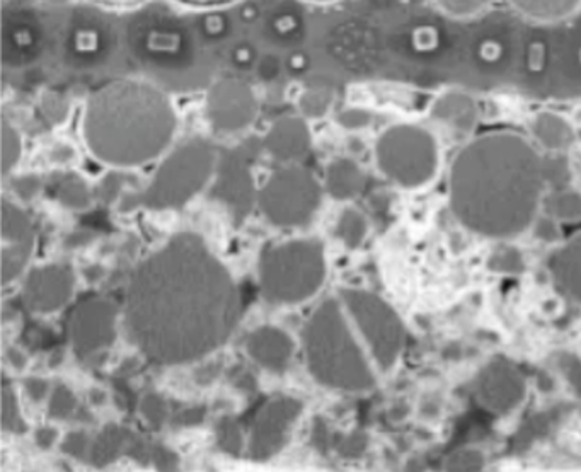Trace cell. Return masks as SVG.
<instances>
[{"mask_svg": "<svg viewBox=\"0 0 581 472\" xmlns=\"http://www.w3.org/2000/svg\"><path fill=\"white\" fill-rule=\"evenodd\" d=\"M239 315L234 280L194 234L176 235L143 261L127 292L130 338L166 365L213 352L231 337Z\"/></svg>", "mask_w": 581, "mask_h": 472, "instance_id": "cell-1", "label": "cell"}, {"mask_svg": "<svg viewBox=\"0 0 581 472\" xmlns=\"http://www.w3.org/2000/svg\"><path fill=\"white\" fill-rule=\"evenodd\" d=\"M544 162L538 147L519 133L474 137L450 164V210L474 234L517 238L544 202Z\"/></svg>", "mask_w": 581, "mask_h": 472, "instance_id": "cell-2", "label": "cell"}, {"mask_svg": "<svg viewBox=\"0 0 581 472\" xmlns=\"http://www.w3.org/2000/svg\"><path fill=\"white\" fill-rule=\"evenodd\" d=\"M180 127L172 99L143 79H114L89 94L81 135L89 154L113 169H132L164 155Z\"/></svg>", "mask_w": 581, "mask_h": 472, "instance_id": "cell-3", "label": "cell"}, {"mask_svg": "<svg viewBox=\"0 0 581 472\" xmlns=\"http://www.w3.org/2000/svg\"><path fill=\"white\" fill-rule=\"evenodd\" d=\"M309 369L321 384L341 391L363 392L375 385V374L351 334L340 304L325 301L304 331Z\"/></svg>", "mask_w": 581, "mask_h": 472, "instance_id": "cell-4", "label": "cell"}, {"mask_svg": "<svg viewBox=\"0 0 581 472\" xmlns=\"http://www.w3.org/2000/svg\"><path fill=\"white\" fill-rule=\"evenodd\" d=\"M373 161L385 180L402 190L432 187L443 164L439 137L417 123H395L377 137Z\"/></svg>", "mask_w": 581, "mask_h": 472, "instance_id": "cell-5", "label": "cell"}, {"mask_svg": "<svg viewBox=\"0 0 581 472\" xmlns=\"http://www.w3.org/2000/svg\"><path fill=\"white\" fill-rule=\"evenodd\" d=\"M220 155L206 139H191L169 152L140 193L149 209H180L207 187L219 169Z\"/></svg>", "mask_w": 581, "mask_h": 472, "instance_id": "cell-6", "label": "cell"}, {"mask_svg": "<svg viewBox=\"0 0 581 472\" xmlns=\"http://www.w3.org/2000/svg\"><path fill=\"white\" fill-rule=\"evenodd\" d=\"M260 271L268 301L295 304L314 295L324 282V250L314 239L278 245L263 254Z\"/></svg>", "mask_w": 581, "mask_h": 472, "instance_id": "cell-7", "label": "cell"}, {"mask_svg": "<svg viewBox=\"0 0 581 472\" xmlns=\"http://www.w3.org/2000/svg\"><path fill=\"white\" fill-rule=\"evenodd\" d=\"M321 183L300 164L277 169L258 194L264 215L277 225L309 222L321 205Z\"/></svg>", "mask_w": 581, "mask_h": 472, "instance_id": "cell-8", "label": "cell"}, {"mask_svg": "<svg viewBox=\"0 0 581 472\" xmlns=\"http://www.w3.org/2000/svg\"><path fill=\"white\" fill-rule=\"evenodd\" d=\"M341 299L369 343L377 365L385 372L391 370L404 348V324L398 312L381 297L363 290H343Z\"/></svg>", "mask_w": 581, "mask_h": 472, "instance_id": "cell-9", "label": "cell"}, {"mask_svg": "<svg viewBox=\"0 0 581 472\" xmlns=\"http://www.w3.org/2000/svg\"><path fill=\"white\" fill-rule=\"evenodd\" d=\"M206 114L216 133L244 132L260 114V99L254 88L242 79H220L207 91Z\"/></svg>", "mask_w": 581, "mask_h": 472, "instance_id": "cell-10", "label": "cell"}, {"mask_svg": "<svg viewBox=\"0 0 581 472\" xmlns=\"http://www.w3.org/2000/svg\"><path fill=\"white\" fill-rule=\"evenodd\" d=\"M475 395L488 411L507 416L515 413L527 400V382L513 363L497 359L483 366L475 378Z\"/></svg>", "mask_w": 581, "mask_h": 472, "instance_id": "cell-11", "label": "cell"}, {"mask_svg": "<svg viewBox=\"0 0 581 472\" xmlns=\"http://www.w3.org/2000/svg\"><path fill=\"white\" fill-rule=\"evenodd\" d=\"M302 413V403L293 398H277L258 413L252 426L249 454L252 461H268L282 451L293 421Z\"/></svg>", "mask_w": 581, "mask_h": 472, "instance_id": "cell-12", "label": "cell"}, {"mask_svg": "<svg viewBox=\"0 0 581 472\" xmlns=\"http://www.w3.org/2000/svg\"><path fill=\"white\" fill-rule=\"evenodd\" d=\"M114 321L117 308L104 299H92L79 305L70 319L73 352L79 356H88L101 348L110 347L117 337Z\"/></svg>", "mask_w": 581, "mask_h": 472, "instance_id": "cell-13", "label": "cell"}, {"mask_svg": "<svg viewBox=\"0 0 581 472\" xmlns=\"http://www.w3.org/2000/svg\"><path fill=\"white\" fill-rule=\"evenodd\" d=\"M30 217L4 200L2 203V282L9 283L24 270L33 253Z\"/></svg>", "mask_w": 581, "mask_h": 472, "instance_id": "cell-14", "label": "cell"}, {"mask_svg": "<svg viewBox=\"0 0 581 472\" xmlns=\"http://www.w3.org/2000/svg\"><path fill=\"white\" fill-rule=\"evenodd\" d=\"M72 290L73 275L70 268L62 264H48L31 271L22 299L28 309L44 314L63 308L72 297Z\"/></svg>", "mask_w": 581, "mask_h": 472, "instance_id": "cell-15", "label": "cell"}, {"mask_svg": "<svg viewBox=\"0 0 581 472\" xmlns=\"http://www.w3.org/2000/svg\"><path fill=\"white\" fill-rule=\"evenodd\" d=\"M264 151L280 164H302L312 151V133L304 117H282L263 140Z\"/></svg>", "mask_w": 581, "mask_h": 472, "instance_id": "cell-16", "label": "cell"}, {"mask_svg": "<svg viewBox=\"0 0 581 472\" xmlns=\"http://www.w3.org/2000/svg\"><path fill=\"white\" fill-rule=\"evenodd\" d=\"M478 101L462 89H447L435 96L428 108V118L455 139H469L479 123Z\"/></svg>", "mask_w": 581, "mask_h": 472, "instance_id": "cell-17", "label": "cell"}, {"mask_svg": "<svg viewBox=\"0 0 581 472\" xmlns=\"http://www.w3.org/2000/svg\"><path fill=\"white\" fill-rule=\"evenodd\" d=\"M216 197L227 203L234 215L236 222H241L254 203V183L249 172L248 161L241 155H227L220 159L217 169Z\"/></svg>", "mask_w": 581, "mask_h": 472, "instance_id": "cell-18", "label": "cell"}, {"mask_svg": "<svg viewBox=\"0 0 581 472\" xmlns=\"http://www.w3.org/2000/svg\"><path fill=\"white\" fill-rule=\"evenodd\" d=\"M532 143L549 154H563L577 142V132L570 118L558 111H539L529 121Z\"/></svg>", "mask_w": 581, "mask_h": 472, "instance_id": "cell-19", "label": "cell"}, {"mask_svg": "<svg viewBox=\"0 0 581 472\" xmlns=\"http://www.w3.org/2000/svg\"><path fill=\"white\" fill-rule=\"evenodd\" d=\"M248 352L264 369L282 372L292 359L293 341L278 328H261L249 337Z\"/></svg>", "mask_w": 581, "mask_h": 472, "instance_id": "cell-20", "label": "cell"}, {"mask_svg": "<svg viewBox=\"0 0 581 472\" xmlns=\"http://www.w3.org/2000/svg\"><path fill=\"white\" fill-rule=\"evenodd\" d=\"M549 268L558 289L581 302V235L555 251L549 261Z\"/></svg>", "mask_w": 581, "mask_h": 472, "instance_id": "cell-21", "label": "cell"}, {"mask_svg": "<svg viewBox=\"0 0 581 472\" xmlns=\"http://www.w3.org/2000/svg\"><path fill=\"white\" fill-rule=\"evenodd\" d=\"M367 177L359 162L338 158L325 168V191L340 202H348L365 190Z\"/></svg>", "mask_w": 581, "mask_h": 472, "instance_id": "cell-22", "label": "cell"}, {"mask_svg": "<svg viewBox=\"0 0 581 472\" xmlns=\"http://www.w3.org/2000/svg\"><path fill=\"white\" fill-rule=\"evenodd\" d=\"M507 2L522 18L539 24L564 21L581 9V0H507Z\"/></svg>", "mask_w": 581, "mask_h": 472, "instance_id": "cell-23", "label": "cell"}, {"mask_svg": "<svg viewBox=\"0 0 581 472\" xmlns=\"http://www.w3.org/2000/svg\"><path fill=\"white\" fill-rule=\"evenodd\" d=\"M136 440V433L118 425L104 426L103 432L96 436L89 451V461L94 465H107L120 458L123 452L129 454Z\"/></svg>", "mask_w": 581, "mask_h": 472, "instance_id": "cell-24", "label": "cell"}, {"mask_svg": "<svg viewBox=\"0 0 581 472\" xmlns=\"http://www.w3.org/2000/svg\"><path fill=\"white\" fill-rule=\"evenodd\" d=\"M50 188L57 200L69 209L84 210L91 205V190L78 172H56L50 180Z\"/></svg>", "mask_w": 581, "mask_h": 472, "instance_id": "cell-25", "label": "cell"}, {"mask_svg": "<svg viewBox=\"0 0 581 472\" xmlns=\"http://www.w3.org/2000/svg\"><path fill=\"white\" fill-rule=\"evenodd\" d=\"M544 212L558 222H578L581 220V193L571 188H555L544 197Z\"/></svg>", "mask_w": 581, "mask_h": 472, "instance_id": "cell-26", "label": "cell"}, {"mask_svg": "<svg viewBox=\"0 0 581 472\" xmlns=\"http://www.w3.org/2000/svg\"><path fill=\"white\" fill-rule=\"evenodd\" d=\"M334 92L330 86H311L299 98L300 117L305 120H321L333 107Z\"/></svg>", "mask_w": 581, "mask_h": 472, "instance_id": "cell-27", "label": "cell"}, {"mask_svg": "<svg viewBox=\"0 0 581 472\" xmlns=\"http://www.w3.org/2000/svg\"><path fill=\"white\" fill-rule=\"evenodd\" d=\"M337 232L348 248L355 250L365 241L369 223H367L365 215L360 213L359 210L347 209L341 213Z\"/></svg>", "mask_w": 581, "mask_h": 472, "instance_id": "cell-28", "label": "cell"}, {"mask_svg": "<svg viewBox=\"0 0 581 472\" xmlns=\"http://www.w3.org/2000/svg\"><path fill=\"white\" fill-rule=\"evenodd\" d=\"M487 268L497 275H520L525 270V260L513 245H500L488 258Z\"/></svg>", "mask_w": 581, "mask_h": 472, "instance_id": "cell-29", "label": "cell"}, {"mask_svg": "<svg viewBox=\"0 0 581 472\" xmlns=\"http://www.w3.org/2000/svg\"><path fill=\"white\" fill-rule=\"evenodd\" d=\"M2 174L8 177L9 172L19 164L22 158V137L19 130L12 125L11 121H2Z\"/></svg>", "mask_w": 581, "mask_h": 472, "instance_id": "cell-30", "label": "cell"}, {"mask_svg": "<svg viewBox=\"0 0 581 472\" xmlns=\"http://www.w3.org/2000/svg\"><path fill=\"white\" fill-rule=\"evenodd\" d=\"M494 0H433L440 12L453 19H471L483 14Z\"/></svg>", "mask_w": 581, "mask_h": 472, "instance_id": "cell-31", "label": "cell"}, {"mask_svg": "<svg viewBox=\"0 0 581 472\" xmlns=\"http://www.w3.org/2000/svg\"><path fill=\"white\" fill-rule=\"evenodd\" d=\"M40 113L48 125H62L69 118L70 101L60 92H44L40 99Z\"/></svg>", "mask_w": 581, "mask_h": 472, "instance_id": "cell-32", "label": "cell"}, {"mask_svg": "<svg viewBox=\"0 0 581 472\" xmlns=\"http://www.w3.org/2000/svg\"><path fill=\"white\" fill-rule=\"evenodd\" d=\"M2 429L11 433L27 432V425L19 411L14 391L8 385L2 389Z\"/></svg>", "mask_w": 581, "mask_h": 472, "instance_id": "cell-33", "label": "cell"}, {"mask_svg": "<svg viewBox=\"0 0 581 472\" xmlns=\"http://www.w3.org/2000/svg\"><path fill=\"white\" fill-rule=\"evenodd\" d=\"M217 443L227 454H241L244 440H242L241 430L232 418H223L217 426Z\"/></svg>", "mask_w": 581, "mask_h": 472, "instance_id": "cell-34", "label": "cell"}, {"mask_svg": "<svg viewBox=\"0 0 581 472\" xmlns=\"http://www.w3.org/2000/svg\"><path fill=\"white\" fill-rule=\"evenodd\" d=\"M338 125L347 132H362L372 125V111L362 107L344 108L337 117Z\"/></svg>", "mask_w": 581, "mask_h": 472, "instance_id": "cell-35", "label": "cell"}, {"mask_svg": "<svg viewBox=\"0 0 581 472\" xmlns=\"http://www.w3.org/2000/svg\"><path fill=\"white\" fill-rule=\"evenodd\" d=\"M76 408H78V400L73 392L67 385L57 384L52 392V400H50V416L56 420H67L72 416Z\"/></svg>", "mask_w": 581, "mask_h": 472, "instance_id": "cell-36", "label": "cell"}, {"mask_svg": "<svg viewBox=\"0 0 581 472\" xmlns=\"http://www.w3.org/2000/svg\"><path fill=\"white\" fill-rule=\"evenodd\" d=\"M140 411H142L143 418L149 421V425L152 429H161L164 425V421L168 420V404L156 392L146 394L142 403H140Z\"/></svg>", "mask_w": 581, "mask_h": 472, "instance_id": "cell-37", "label": "cell"}, {"mask_svg": "<svg viewBox=\"0 0 581 472\" xmlns=\"http://www.w3.org/2000/svg\"><path fill=\"white\" fill-rule=\"evenodd\" d=\"M555 366L560 370L564 381L571 389L581 395V359L574 353H560L555 356Z\"/></svg>", "mask_w": 581, "mask_h": 472, "instance_id": "cell-38", "label": "cell"}, {"mask_svg": "<svg viewBox=\"0 0 581 472\" xmlns=\"http://www.w3.org/2000/svg\"><path fill=\"white\" fill-rule=\"evenodd\" d=\"M129 178L124 177L120 169L108 172L103 180L99 181L98 188H96V194L101 198V202L111 203L120 197L121 190H123L124 183H129Z\"/></svg>", "mask_w": 581, "mask_h": 472, "instance_id": "cell-39", "label": "cell"}, {"mask_svg": "<svg viewBox=\"0 0 581 472\" xmlns=\"http://www.w3.org/2000/svg\"><path fill=\"white\" fill-rule=\"evenodd\" d=\"M530 228H532V235L544 244H558L561 241L560 222L548 213L535 217Z\"/></svg>", "mask_w": 581, "mask_h": 472, "instance_id": "cell-40", "label": "cell"}, {"mask_svg": "<svg viewBox=\"0 0 581 472\" xmlns=\"http://www.w3.org/2000/svg\"><path fill=\"white\" fill-rule=\"evenodd\" d=\"M367 443H369V440H367V436L363 435V433L355 432L351 433V435L343 436V439L338 440L337 442V449L338 452H340L343 458L347 459H357L360 458V455L365 452Z\"/></svg>", "mask_w": 581, "mask_h": 472, "instance_id": "cell-41", "label": "cell"}, {"mask_svg": "<svg viewBox=\"0 0 581 472\" xmlns=\"http://www.w3.org/2000/svg\"><path fill=\"white\" fill-rule=\"evenodd\" d=\"M12 190L22 200H33L43 190V180L38 174H24L12 180Z\"/></svg>", "mask_w": 581, "mask_h": 472, "instance_id": "cell-42", "label": "cell"}, {"mask_svg": "<svg viewBox=\"0 0 581 472\" xmlns=\"http://www.w3.org/2000/svg\"><path fill=\"white\" fill-rule=\"evenodd\" d=\"M62 451L76 459L84 458V455L91 451L88 435L82 432L69 433V435L66 436V440H63Z\"/></svg>", "mask_w": 581, "mask_h": 472, "instance_id": "cell-43", "label": "cell"}, {"mask_svg": "<svg viewBox=\"0 0 581 472\" xmlns=\"http://www.w3.org/2000/svg\"><path fill=\"white\" fill-rule=\"evenodd\" d=\"M152 462H154L156 468L158 469H164V471H172V469L178 468V462H180V459H178V455H176L174 451H171L169 446L156 445L154 449H152Z\"/></svg>", "mask_w": 581, "mask_h": 472, "instance_id": "cell-44", "label": "cell"}, {"mask_svg": "<svg viewBox=\"0 0 581 472\" xmlns=\"http://www.w3.org/2000/svg\"><path fill=\"white\" fill-rule=\"evenodd\" d=\"M312 445L319 452H325V449L330 446V429L322 418H315L314 425H312Z\"/></svg>", "mask_w": 581, "mask_h": 472, "instance_id": "cell-45", "label": "cell"}, {"mask_svg": "<svg viewBox=\"0 0 581 472\" xmlns=\"http://www.w3.org/2000/svg\"><path fill=\"white\" fill-rule=\"evenodd\" d=\"M450 464H455L452 465V468L455 469H479L478 465L474 464H483V458L475 454V452H472V454L471 452H464V454H459L458 458L453 459Z\"/></svg>", "mask_w": 581, "mask_h": 472, "instance_id": "cell-46", "label": "cell"}, {"mask_svg": "<svg viewBox=\"0 0 581 472\" xmlns=\"http://www.w3.org/2000/svg\"><path fill=\"white\" fill-rule=\"evenodd\" d=\"M28 395H30L33 401L43 400L44 395L48 392V384L43 379H28L27 384H24Z\"/></svg>", "mask_w": 581, "mask_h": 472, "instance_id": "cell-47", "label": "cell"}, {"mask_svg": "<svg viewBox=\"0 0 581 472\" xmlns=\"http://www.w3.org/2000/svg\"><path fill=\"white\" fill-rule=\"evenodd\" d=\"M203 418H206V408H190V410H184L180 416L176 418V421L180 425H198Z\"/></svg>", "mask_w": 581, "mask_h": 472, "instance_id": "cell-48", "label": "cell"}, {"mask_svg": "<svg viewBox=\"0 0 581 472\" xmlns=\"http://www.w3.org/2000/svg\"><path fill=\"white\" fill-rule=\"evenodd\" d=\"M57 435H59V433H57L56 429L44 426V429H40L37 432V445L43 449V451H48V449H52L53 443H56Z\"/></svg>", "mask_w": 581, "mask_h": 472, "instance_id": "cell-49", "label": "cell"}, {"mask_svg": "<svg viewBox=\"0 0 581 472\" xmlns=\"http://www.w3.org/2000/svg\"><path fill=\"white\" fill-rule=\"evenodd\" d=\"M73 155H76V152L70 145H57L52 151V159L59 164H67V162L72 161Z\"/></svg>", "mask_w": 581, "mask_h": 472, "instance_id": "cell-50", "label": "cell"}, {"mask_svg": "<svg viewBox=\"0 0 581 472\" xmlns=\"http://www.w3.org/2000/svg\"><path fill=\"white\" fill-rule=\"evenodd\" d=\"M89 241H91V235L88 232H78V234L70 235V239H67V244L70 248H78V245L86 244Z\"/></svg>", "mask_w": 581, "mask_h": 472, "instance_id": "cell-51", "label": "cell"}, {"mask_svg": "<svg viewBox=\"0 0 581 472\" xmlns=\"http://www.w3.org/2000/svg\"><path fill=\"white\" fill-rule=\"evenodd\" d=\"M9 360H11L12 365L19 370H21L22 366H24V363H27V356L19 353L18 350H11V352H9Z\"/></svg>", "mask_w": 581, "mask_h": 472, "instance_id": "cell-52", "label": "cell"}, {"mask_svg": "<svg viewBox=\"0 0 581 472\" xmlns=\"http://www.w3.org/2000/svg\"><path fill=\"white\" fill-rule=\"evenodd\" d=\"M86 277H88L91 282H94V280L101 279L103 277V268L101 267H91L86 270L84 273Z\"/></svg>", "mask_w": 581, "mask_h": 472, "instance_id": "cell-53", "label": "cell"}, {"mask_svg": "<svg viewBox=\"0 0 581 472\" xmlns=\"http://www.w3.org/2000/svg\"><path fill=\"white\" fill-rule=\"evenodd\" d=\"M37 2L44 6H67L73 2V0H37Z\"/></svg>", "mask_w": 581, "mask_h": 472, "instance_id": "cell-54", "label": "cell"}, {"mask_svg": "<svg viewBox=\"0 0 581 472\" xmlns=\"http://www.w3.org/2000/svg\"><path fill=\"white\" fill-rule=\"evenodd\" d=\"M91 394H92L91 400H92V403H94V404L104 403V400H107V398H104V392L92 391Z\"/></svg>", "mask_w": 581, "mask_h": 472, "instance_id": "cell-55", "label": "cell"}, {"mask_svg": "<svg viewBox=\"0 0 581 472\" xmlns=\"http://www.w3.org/2000/svg\"><path fill=\"white\" fill-rule=\"evenodd\" d=\"M190 2H216V0H190Z\"/></svg>", "mask_w": 581, "mask_h": 472, "instance_id": "cell-56", "label": "cell"}]
</instances>
